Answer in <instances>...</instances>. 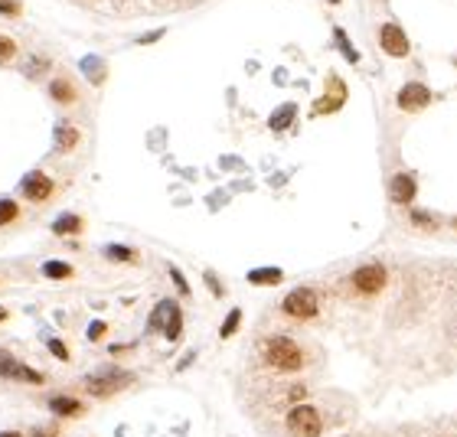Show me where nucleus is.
<instances>
[{
    "label": "nucleus",
    "instance_id": "1",
    "mask_svg": "<svg viewBox=\"0 0 457 437\" xmlns=\"http://www.w3.org/2000/svg\"><path fill=\"white\" fill-rule=\"evenodd\" d=\"M261 359H265V366H271L278 372H297L304 366V349L291 336L275 333V336H268L261 342Z\"/></svg>",
    "mask_w": 457,
    "mask_h": 437
},
{
    "label": "nucleus",
    "instance_id": "2",
    "mask_svg": "<svg viewBox=\"0 0 457 437\" xmlns=\"http://www.w3.org/2000/svg\"><path fill=\"white\" fill-rule=\"evenodd\" d=\"M281 310L294 320H314L317 310H320V300H317L314 287H294L291 294L281 300Z\"/></svg>",
    "mask_w": 457,
    "mask_h": 437
},
{
    "label": "nucleus",
    "instance_id": "3",
    "mask_svg": "<svg viewBox=\"0 0 457 437\" xmlns=\"http://www.w3.org/2000/svg\"><path fill=\"white\" fill-rule=\"evenodd\" d=\"M287 431L294 437H317L320 434V411L314 405H294L287 411Z\"/></svg>",
    "mask_w": 457,
    "mask_h": 437
},
{
    "label": "nucleus",
    "instance_id": "4",
    "mask_svg": "<svg viewBox=\"0 0 457 437\" xmlns=\"http://www.w3.org/2000/svg\"><path fill=\"white\" fill-rule=\"evenodd\" d=\"M353 287L360 291V294H379L382 287L389 284V271L379 265V261H369V265H362L353 271Z\"/></svg>",
    "mask_w": 457,
    "mask_h": 437
},
{
    "label": "nucleus",
    "instance_id": "5",
    "mask_svg": "<svg viewBox=\"0 0 457 437\" xmlns=\"http://www.w3.org/2000/svg\"><path fill=\"white\" fill-rule=\"evenodd\" d=\"M128 382H134V375H128V372H121V369H102L98 375H92V379L86 382V389L102 398V395H111V391L124 389Z\"/></svg>",
    "mask_w": 457,
    "mask_h": 437
},
{
    "label": "nucleus",
    "instance_id": "6",
    "mask_svg": "<svg viewBox=\"0 0 457 437\" xmlns=\"http://www.w3.org/2000/svg\"><path fill=\"white\" fill-rule=\"evenodd\" d=\"M379 43H382V49H386L389 56H395V59L409 56V36H405V29H402L399 23H382Z\"/></svg>",
    "mask_w": 457,
    "mask_h": 437
},
{
    "label": "nucleus",
    "instance_id": "7",
    "mask_svg": "<svg viewBox=\"0 0 457 437\" xmlns=\"http://www.w3.org/2000/svg\"><path fill=\"white\" fill-rule=\"evenodd\" d=\"M20 193H23L29 202H46L49 196H53V180H49L46 173L33 170V173H27V176H23V183H20Z\"/></svg>",
    "mask_w": 457,
    "mask_h": 437
},
{
    "label": "nucleus",
    "instance_id": "8",
    "mask_svg": "<svg viewBox=\"0 0 457 437\" xmlns=\"http://www.w3.org/2000/svg\"><path fill=\"white\" fill-rule=\"evenodd\" d=\"M402 111H421V108L431 102V92L428 85H421V82H409V85L399 88V95H395Z\"/></svg>",
    "mask_w": 457,
    "mask_h": 437
},
{
    "label": "nucleus",
    "instance_id": "9",
    "mask_svg": "<svg viewBox=\"0 0 457 437\" xmlns=\"http://www.w3.org/2000/svg\"><path fill=\"white\" fill-rule=\"evenodd\" d=\"M0 375H7V379H17V382H27V385H43V375L36 369H29V366H20L10 352L0 349Z\"/></svg>",
    "mask_w": 457,
    "mask_h": 437
},
{
    "label": "nucleus",
    "instance_id": "10",
    "mask_svg": "<svg viewBox=\"0 0 457 437\" xmlns=\"http://www.w3.org/2000/svg\"><path fill=\"white\" fill-rule=\"evenodd\" d=\"M389 196H392V202L409 206V202L418 196V180H415L411 173H395L392 183H389Z\"/></svg>",
    "mask_w": 457,
    "mask_h": 437
},
{
    "label": "nucleus",
    "instance_id": "11",
    "mask_svg": "<svg viewBox=\"0 0 457 437\" xmlns=\"http://www.w3.org/2000/svg\"><path fill=\"white\" fill-rule=\"evenodd\" d=\"M49 408H53V415H59V418H79V415H86V405L79 398H69V395H53V398H49Z\"/></svg>",
    "mask_w": 457,
    "mask_h": 437
},
{
    "label": "nucleus",
    "instance_id": "12",
    "mask_svg": "<svg viewBox=\"0 0 457 437\" xmlns=\"http://www.w3.org/2000/svg\"><path fill=\"white\" fill-rule=\"evenodd\" d=\"M49 95H53V102H59V105H72L76 102V88H72V82L69 78H53V85H49Z\"/></svg>",
    "mask_w": 457,
    "mask_h": 437
},
{
    "label": "nucleus",
    "instance_id": "13",
    "mask_svg": "<svg viewBox=\"0 0 457 437\" xmlns=\"http://www.w3.org/2000/svg\"><path fill=\"white\" fill-rule=\"evenodd\" d=\"M76 144H79V127H72L69 121H62L56 127V151L59 153H69Z\"/></svg>",
    "mask_w": 457,
    "mask_h": 437
},
{
    "label": "nucleus",
    "instance_id": "14",
    "mask_svg": "<svg viewBox=\"0 0 457 437\" xmlns=\"http://www.w3.org/2000/svg\"><path fill=\"white\" fill-rule=\"evenodd\" d=\"M281 268H255V271H248V281L252 284H265V287H275V284H281Z\"/></svg>",
    "mask_w": 457,
    "mask_h": 437
},
{
    "label": "nucleus",
    "instance_id": "15",
    "mask_svg": "<svg viewBox=\"0 0 457 437\" xmlns=\"http://www.w3.org/2000/svg\"><path fill=\"white\" fill-rule=\"evenodd\" d=\"M53 232H56V235H79V232H82V218L66 212V216H59L56 222H53Z\"/></svg>",
    "mask_w": 457,
    "mask_h": 437
},
{
    "label": "nucleus",
    "instance_id": "16",
    "mask_svg": "<svg viewBox=\"0 0 457 437\" xmlns=\"http://www.w3.org/2000/svg\"><path fill=\"white\" fill-rule=\"evenodd\" d=\"M180 307L170 300V307H167V324H163V333H167V340H180Z\"/></svg>",
    "mask_w": 457,
    "mask_h": 437
},
{
    "label": "nucleus",
    "instance_id": "17",
    "mask_svg": "<svg viewBox=\"0 0 457 437\" xmlns=\"http://www.w3.org/2000/svg\"><path fill=\"white\" fill-rule=\"evenodd\" d=\"M343 105V95L336 98V82H330V95L320 98V105H314V114H327V111H336Z\"/></svg>",
    "mask_w": 457,
    "mask_h": 437
},
{
    "label": "nucleus",
    "instance_id": "18",
    "mask_svg": "<svg viewBox=\"0 0 457 437\" xmlns=\"http://www.w3.org/2000/svg\"><path fill=\"white\" fill-rule=\"evenodd\" d=\"M43 275L53 277V281H66V277H72V265H62V261H46V265H43Z\"/></svg>",
    "mask_w": 457,
    "mask_h": 437
},
{
    "label": "nucleus",
    "instance_id": "19",
    "mask_svg": "<svg viewBox=\"0 0 457 437\" xmlns=\"http://www.w3.org/2000/svg\"><path fill=\"white\" fill-rule=\"evenodd\" d=\"M411 222L418 228H428V232H435V228L441 226V218L435 216V212H425V209H411Z\"/></svg>",
    "mask_w": 457,
    "mask_h": 437
},
{
    "label": "nucleus",
    "instance_id": "20",
    "mask_svg": "<svg viewBox=\"0 0 457 437\" xmlns=\"http://www.w3.org/2000/svg\"><path fill=\"white\" fill-rule=\"evenodd\" d=\"M294 111H297L294 105H281L275 114H271V127H275V131H285V124L294 121Z\"/></svg>",
    "mask_w": 457,
    "mask_h": 437
},
{
    "label": "nucleus",
    "instance_id": "21",
    "mask_svg": "<svg viewBox=\"0 0 457 437\" xmlns=\"http://www.w3.org/2000/svg\"><path fill=\"white\" fill-rule=\"evenodd\" d=\"M105 255L111 258V261H137V251H134V248H128V245H108L105 248Z\"/></svg>",
    "mask_w": 457,
    "mask_h": 437
},
{
    "label": "nucleus",
    "instance_id": "22",
    "mask_svg": "<svg viewBox=\"0 0 457 437\" xmlns=\"http://www.w3.org/2000/svg\"><path fill=\"white\" fill-rule=\"evenodd\" d=\"M238 324H242V310H228V317H226V324H222V330H219V336L222 340H228V336H232V333L238 330Z\"/></svg>",
    "mask_w": 457,
    "mask_h": 437
},
{
    "label": "nucleus",
    "instance_id": "23",
    "mask_svg": "<svg viewBox=\"0 0 457 437\" xmlns=\"http://www.w3.org/2000/svg\"><path fill=\"white\" fill-rule=\"evenodd\" d=\"M20 216V206L13 200H0V226H10Z\"/></svg>",
    "mask_w": 457,
    "mask_h": 437
},
{
    "label": "nucleus",
    "instance_id": "24",
    "mask_svg": "<svg viewBox=\"0 0 457 437\" xmlns=\"http://www.w3.org/2000/svg\"><path fill=\"white\" fill-rule=\"evenodd\" d=\"M13 56H17V43L7 36H0V62H10Z\"/></svg>",
    "mask_w": 457,
    "mask_h": 437
},
{
    "label": "nucleus",
    "instance_id": "25",
    "mask_svg": "<svg viewBox=\"0 0 457 437\" xmlns=\"http://www.w3.org/2000/svg\"><path fill=\"white\" fill-rule=\"evenodd\" d=\"M82 66L88 69V72H92V82H102V76H105V72H102V69H98V59H86V62H82Z\"/></svg>",
    "mask_w": 457,
    "mask_h": 437
},
{
    "label": "nucleus",
    "instance_id": "26",
    "mask_svg": "<svg viewBox=\"0 0 457 437\" xmlns=\"http://www.w3.org/2000/svg\"><path fill=\"white\" fill-rule=\"evenodd\" d=\"M105 333H108V326L105 324H102V320H95V324H92V326H88V340H102V336H105Z\"/></svg>",
    "mask_w": 457,
    "mask_h": 437
},
{
    "label": "nucleus",
    "instance_id": "27",
    "mask_svg": "<svg viewBox=\"0 0 457 437\" xmlns=\"http://www.w3.org/2000/svg\"><path fill=\"white\" fill-rule=\"evenodd\" d=\"M336 36H340V43H343V53H346V59H350V62H360V53H356V49L346 43V36H343L340 29H336Z\"/></svg>",
    "mask_w": 457,
    "mask_h": 437
},
{
    "label": "nucleus",
    "instance_id": "28",
    "mask_svg": "<svg viewBox=\"0 0 457 437\" xmlns=\"http://www.w3.org/2000/svg\"><path fill=\"white\" fill-rule=\"evenodd\" d=\"M170 277H173V284H177V287H180V291H183V297L190 294V284H186V277H183L180 271H177V268H170Z\"/></svg>",
    "mask_w": 457,
    "mask_h": 437
},
{
    "label": "nucleus",
    "instance_id": "29",
    "mask_svg": "<svg viewBox=\"0 0 457 437\" xmlns=\"http://www.w3.org/2000/svg\"><path fill=\"white\" fill-rule=\"evenodd\" d=\"M49 352H56V359H62V362L69 359V349L59 340H49Z\"/></svg>",
    "mask_w": 457,
    "mask_h": 437
},
{
    "label": "nucleus",
    "instance_id": "30",
    "mask_svg": "<svg viewBox=\"0 0 457 437\" xmlns=\"http://www.w3.org/2000/svg\"><path fill=\"white\" fill-rule=\"evenodd\" d=\"M0 13H10V17H17V13H20V4H17V0H0Z\"/></svg>",
    "mask_w": 457,
    "mask_h": 437
},
{
    "label": "nucleus",
    "instance_id": "31",
    "mask_svg": "<svg viewBox=\"0 0 457 437\" xmlns=\"http://www.w3.org/2000/svg\"><path fill=\"white\" fill-rule=\"evenodd\" d=\"M161 36H163V29H157V33H144V36L137 39V43H157Z\"/></svg>",
    "mask_w": 457,
    "mask_h": 437
},
{
    "label": "nucleus",
    "instance_id": "32",
    "mask_svg": "<svg viewBox=\"0 0 457 437\" xmlns=\"http://www.w3.org/2000/svg\"><path fill=\"white\" fill-rule=\"evenodd\" d=\"M36 437H59V431H56V428H39Z\"/></svg>",
    "mask_w": 457,
    "mask_h": 437
},
{
    "label": "nucleus",
    "instance_id": "33",
    "mask_svg": "<svg viewBox=\"0 0 457 437\" xmlns=\"http://www.w3.org/2000/svg\"><path fill=\"white\" fill-rule=\"evenodd\" d=\"M0 437H20V434H17V431H4V434H0Z\"/></svg>",
    "mask_w": 457,
    "mask_h": 437
},
{
    "label": "nucleus",
    "instance_id": "34",
    "mask_svg": "<svg viewBox=\"0 0 457 437\" xmlns=\"http://www.w3.org/2000/svg\"><path fill=\"white\" fill-rule=\"evenodd\" d=\"M0 320H7V310H4V307H0Z\"/></svg>",
    "mask_w": 457,
    "mask_h": 437
},
{
    "label": "nucleus",
    "instance_id": "35",
    "mask_svg": "<svg viewBox=\"0 0 457 437\" xmlns=\"http://www.w3.org/2000/svg\"><path fill=\"white\" fill-rule=\"evenodd\" d=\"M330 4H340V0H330Z\"/></svg>",
    "mask_w": 457,
    "mask_h": 437
}]
</instances>
